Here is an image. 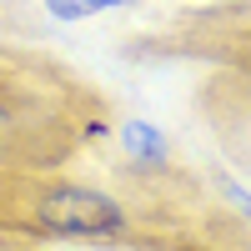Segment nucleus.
Returning <instances> with one entry per match:
<instances>
[{"label":"nucleus","instance_id":"1","mask_svg":"<svg viewBox=\"0 0 251 251\" xmlns=\"http://www.w3.org/2000/svg\"><path fill=\"white\" fill-rule=\"evenodd\" d=\"M35 221L55 236H121V206L91 186H55L35 201Z\"/></svg>","mask_w":251,"mask_h":251},{"label":"nucleus","instance_id":"2","mask_svg":"<svg viewBox=\"0 0 251 251\" xmlns=\"http://www.w3.org/2000/svg\"><path fill=\"white\" fill-rule=\"evenodd\" d=\"M121 141H126V151H131L136 161H146V166H166V141H161L156 126L131 121V126H121Z\"/></svg>","mask_w":251,"mask_h":251},{"label":"nucleus","instance_id":"3","mask_svg":"<svg viewBox=\"0 0 251 251\" xmlns=\"http://www.w3.org/2000/svg\"><path fill=\"white\" fill-rule=\"evenodd\" d=\"M111 5H126V0H46V10L55 20H80V15H96V10H111Z\"/></svg>","mask_w":251,"mask_h":251},{"label":"nucleus","instance_id":"4","mask_svg":"<svg viewBox=\"0 0 251 251\" xmlns=\"http://www.w3.org/2000/svg\"><path fill=\"white\" fill-rule=\"evenodd\" d=\"M226 196H231V201H236V206H241V211H246V216H251V191H241V186H226Z\"/></svg>","mask_w":251,"mask_h":251},{"label":"nucleus","instance_id":"5","mask_svg":"<svg viewBox=\"0 0 251 251\" xmlns=\"http://www.w3.org/2000/svg\"><path fill=\"white\" fill-rule=\"evenodd\" d=\"M0 126H10V106H5V96H0Z\"/></svg>","mask_w":251,"mask_h":251}]
</instances>
